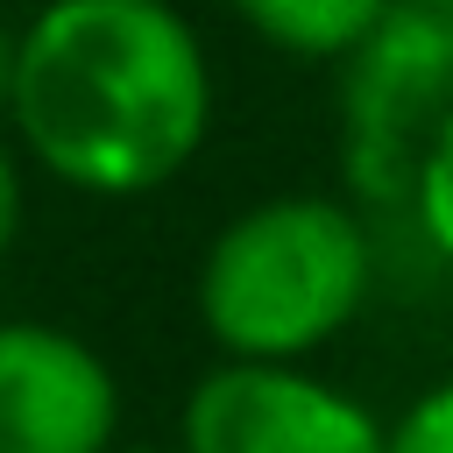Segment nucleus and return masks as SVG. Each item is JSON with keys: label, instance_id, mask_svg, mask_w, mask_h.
Masks as SVG:
<instances>
[{"label": "nucleus", "instance_id": "nucleus-1", "mask_svg": "<svg viewBox=\"0 0 453 453\" xmlns=\"http://www.w3.org/2000/svg\"><path fill=\"white\" fill-rule=\"evenodd\" d=\"M14 142L85 198L170 184L212 127V64L170 0H42L7 92Z\"/></svg>", "mask_w": 453, "mask_h": 453}, {"label": "nucleus", "instance_id": "nucleus-2", "mask_svg": "<svg viewBox=\"0 0 453 453\" xmlns=\"http://www.w3.org/2000/svg\"><path fill=\"white\" fill-rule=\"evenodd\" d=\"M375 248L354 205L276 191L234 212L198 262V326L226 361H304L368 304Z\"/></svg>", "mask_w": 453, "mask_h": 453}, {"label": "nucleus", "instance_id": "nucleus-3", "mask_svg": "<svg viewBox=\"0 0 453 453\" xmlns=\"http://www.w3.org/2000/svg\"><path fill=\"white\" fill-rule=\"evenodd\" d=\"M446 120H453V14L396 0L340 78V142L354 191L375 205L396 198L411 205L418 163Z\"/></svg>", "mask_w": 453, "mask_h": 453}, {"label": "nucleus", "instance_id": "nucleus-4", "mask_svg": "<svg viewBox=\"0 0 453 453\" xmlns=\"http://www.w3.org/2000/svg\"><path fill=\"white\" fill-rule=\"evenodd\" d=\"M184 453H389V425L290 361H219L184 396Z\"/></svg>", "mask_w": 453, "mask_h": 453}, {"label": "nucleus", "instance_id": "nucleus-5", "mask_svg": "<svg viewBox=\"0 0 453 453\" xmlns=\"http://www.w3.org/2000/svg\"><path fill=\"white\" fill-rule=\"evenodd\" d=\"M120 382L64 326L0 319V453H120Z\"/></svg>", "mask_w": 453, "mask_h": 453}, {"label": "nucleus", "instance_id": "nucleus-6", "mask_svg": "<svg viewBox=\"0 0 453 453\" xmlns=\"http://www.w3.org/2000/svg\"><path fill=\"white\" fill-rule=\"evenodd\" d=\"M269 50L304 57V64H347L396 0H226Z\"/></svg>", "mask_w": 453, "mask_h": 453}, {"label": "nucleus", "instance_id": "nucleus-7", "mask_svg": "<svg viewBox=\"0 0 453 453\" xmlns=\"http://www.w3.org/2000/svg\"><path fill=\"white\" fill-rule=\"evenodd\" d=\"M411 212H418V234L432 241V255L453 262V120L432 134V149H425V163H418Z\"/></svg>", "mask_w": 453, "mask_h": 453}, {"label": "nucleus", "instance_id": "nucleus-8", "mask_svg": "<svg viewBox=\"0 0 453 453\" xmlns=\"http://www.w3.org/2000/svg\"><path fill=\"white\" fill-rule=\"evenodd\" d=\"M389 453H453V375L389 418Z\"/></svg>", "mask_w": 453, "mask_h": 453}, {"label": "nucleus", "instance_id": "nucleus-9", "mask_svg": "<svg viewBox=\"0 0 453 453\" xmlns=\"http://www.w3.org/2000/svg\"><path fill=\"white\" fill-rule=\"evenodd\" d=\"M14 226H21V163H14V149L0 142V255L14 248Z\"/></svg>", "mask_w": 453, "mask_h": 453}, {"label": "nucleus", "instance_id": "nucleus-10", "mask_svg": "<svg viewBox=\"0 0 453 453\" xmlns=\"http://www.w3.org/2000/svg\"><path fill=\"white\" fill-rule=\"evenodd\" d=\"M14 64H21V28H0V113H7V92H14Z\"/></svg>", "mask_w": 453, "mask_h": 453}, {"label": "nucleus", "instance_id": "nucleus-11", "mask_svg": "<svg viewBox=\"0 0 453 453\" xmlns=\"http://www.w3.org/2000/svg\"><path fill=\"white\" fill-rule=\"evenodd\" d=\"M120 453H184V446H120Z\"/></svg>", "mask_w": 453, "mask_h": 453}, {"label": "nucleus", "instance_id": "nucleus-12", "mask_svg": "<svg viewBox=\"0 0 453 453\" xmlns=\"http://www.w3.org/2000/svg\"><path fill=\"white\" fill-rule=\"evenodd\" d=\"M425 7H446V14H453V0H425Z\"/></svg>", "mask_w": 453, "mask_h": 453}, {"label": "nucleus", "instance_id": "nucleus-13", "mask_svg": "<svg viewBox=\"0 0 453 453\" xmlns=\"http://www.w3.org/2000/svg\"><path fill=\"white\" fill-rule=\"evenodd\" d=\"M170 7H177V0H170Z\"/></svg>", "mask_w": 453, "mask_h": 453}]
</instances>
